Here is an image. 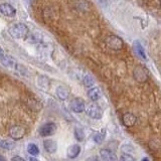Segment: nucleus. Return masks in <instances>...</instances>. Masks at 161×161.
Returning <instances> with one entry per match:
<instances>
[{"label": "nucleus", "mask_w": 161, "mask_h": 161, "mask_svg": "<svg viewBox=\"0 0 161 161\" xmlns=\"http://www.w3.org/2000/svg\"><path fill=\"white\" fill-rule=\"evenodd\" d=\"M15 69L17 70L18 73H20L22 75H27V70H26V69H25L24 67H22L21 64H16V67H15Z\"/></svg>", "instance_id": "obj_25"}, {"label": "nucleus", "mask_w": 161, "mask_h": 161, "mask_svg": "<svg viewBox=\"0 0 161 161\" xmlns=\"http://www.w3.org/2000/svg\"><path fill=\"white\" fill-rule=\"evenodd\" d=\"M136 121H137V118L132 113H125L122 117V122L126 127H132L135 125Z\"/></svg>", "instance_id": "obj_11"}, {"label": "nucleus", "mask_w": 161, "mask_h": 161, "mask_svg": "<svg viewBox=\"0 0 161 161\" xmlns=\"http://www.w3.org/2000/svg\"><path fill=\"white\" fill-rule=\"evenodd\" d=\"M105 136H106V129H102L101 131H99V132L96 133L93 138H94V141L96 143L101 144L104 141Z\"/></svg>", "instance_id": "obj_18"}, {"label": "nucleus", "mask_w": 161, "mask_h": 161, "mask_svg": "<svg viewBox=\"0 0 161 161\" xmlns=\"http://www.w3.org/2000/svg\"><path fill=\"white\" fill-rule=\"evenodd\" d=\"M9 134H10V137L12 139L20 140V139H22V137L25 134V129L24 127H22V126H20V125H15L13 127L10 128Z\"/></svg>", "instance_id": "obj_6"}, {"label": "nucleus", "mask_w": 161, "mask_h": 161, "mask_svg": "<svg viewBox=\"0 0 161 161\" xmlns=\"http://www.w3.org/2000/svg\"><path fill=\"white\" fill-rule=\"evenodd\" d=\"M133 49H134L135 53L137 54L140 58H142V59H146V58H147V57H146V53H145V50H144L143 47L141 45V43L139 42H134V44H133Z\"/></svg>", "instance_id": "obj_15"}, {"label": "nucleus", "mask_w": 161, "mask_h": 161, "mask_svg": "<svg viewBox=\"0 0 161 161\" xmlns=\"http://www.w3.org/2000/svg\"><path fill=\"white\" fill-rule=\"evenodd\" d=\"M100 156L103 160L107 161H116L117 160V156L115 155L113 151L109 150L108 148H104L100 150Z\"/></svg>", "instance_id": "obj_10"}, {"label": "nucleus", "mask_w": 161, "mask_h": 161, "mask_svg": "<svg viewBox=\"0 0 161 161\" xmlns=\"http://www.w3.org/2000/svg\"><path fill=\"white\" fill-rule=\"evenodd\" d=\"M27 152L30 154V155H32V156H36L39 154V150L37 148V146L33 144V143H29L27 145Z\"/></svg>", "instance_id": "obj_21"}, {"label": "nucleus", "mask_w": 161, "mask_h": 161, "mask_svg": "<svg viewBox=\"0 0 161 161\" xmlns=\"http://www.w3.org/2000/svg\"><path fill=\"white\" fill-rule=\"evenodd\" d=\"M86 112H87V115L89 116V117H91L92 119H95V120H99V119L102 118V116H103L102 109H101L97 105L90 106V107L86 110Z\"/></svg>", "instance_id": "obj_5"}, {"label": "nucleus", "mask_w": 161, "mask_h": 161, "mask_svg": "<svg viewBox=\"0 0 161 161\" xmlns=\"http://www.w3.org/2000/svg\"><path fill=\"white\" fill-rule=\"evenodd\" d=\"M0 147L5 150H11L15 147V143L11 140H2L0 142Z\"/></svg>", "instance_id": "obj_19"}, {"label": "nucleus", "mask_w": 161, "mask_h": 161, "mask_svg": "<svg viewBox=\"0 0 161 161\" xmlns=\"http://www.w3.org/2000/svg\"><path fill=\"white\" fill-rule=\"evenodd\" d=\"M43 147L44 150L48 153H55L58 150V143L57 141H54L53 139H47L43 141Z\"/></svg>", "instance_id": "obj_9"}, {"label": "nucleus", "mask_w": 161, "mask_h": 161, "mask_svg": "<svg viewBox=\"0 0 161 161\" xmlns=\"http://www.w3.org/2000/svg\"><path fill=\"white\" fill-rule=\"evenodd\" d=\"M25 39H27L29 42L31 43H36V42H39L40 39H42V36L38 34V33H32V34H27V36L25 37Z\"/></svg>", "instance_id": "obj_20"}, {"label": "nucleus", "mask_w": 161, "mask_h": 161, "mask_svg": "<svg viewBox=\"0 0 161 161\" xmlns=\"http://www.w3.org/2000/svg\"><path fill=\"white\" fill-rule=\"evenodd\" d=\"M101 95H102V94H101V91L97 87H95V88L91 87V89L89 90V92H88L89 98L92 100L93 102H96V101H98L101 98Z\"/></svg>", "instance_id": "obj_16"}, {"label": "nucleus", "mask_w": 161, "mask_h": 161, "mask_svg": "<svg viewBox=\"0 0 161 161\" xmlns=\"http://www.w3.org/2000/svg\"><path fill=\"white\" fill-rule=\"evenodd\" d=\"M8 33L15 39H25L29 33L28 27L23 23H15L8 29Z\"/></svg>", "instance_id": "obj_1"}, {"label": "nucleus", "mask_w": 161, "mask_h": 161, "mask_svg": "<svg viewBox=\"0 0 161 161\" xmlns=\"http://www.w3.org/2000/svg\"><path fill=\"white\" fill-rule=\"evenodd\" d=\"M29 160H31V161H36L37 159H36V158H34V157H29Z\"/></svg>", "instance_id": "obj_29"}, {"label": "nucleus", "mask_w": 161, "mask_h": 161, "mask_svg": "<svg viewBox=\"0 0 161 161\" xmlns=\"http://www.w3.org/2000/svg\"><path fill=\"white\" fill-rule=\"evenodd\" d=\"M106 44L112 49L120 50L123 47L124 43H123L122 38L117 36V35H109V36L106 38Z\"/></svg>", "instance_id": "obj_3"}, {"label": "nucleus", "mask_w": 161, "mask_h": 161, "mask_svg": "<svg viewBox=\"0 0 161 161\" xmlns=\"http://www.w3.org/2000/svg\"><path fill=\"white\" fill-rule=\"evenodd\" d=\"M0 12H1L4 16L7 17H13L16 14V10L15 8L8 3H2L0 4Z\"/></svg>", "instance_id": "obj_8"}, {"label": "nucleus", "mask_w": 161, "mask_h": 161, "mask_svg": "<svg viewBox=\"0 0 161 161\" xmlns=\"http://www.w3.org/2000/svg\"><path fill=\"white\" fill-rule=\"evenodd\" d=\"M3 55H4V52H3V49H2L1 47H0V59L2 58Z\"/></svg>", "instance_id": "obj_28"}, {"label": "nucleus", "mask_w": 161, "mask_h": 161, "mask_svg": "<svg viewBox=\"0 0 161 161\" xmlns=\"http://www.w3.org/2000/svg\"><path fill=\"white\" fill-rule=\"evenodd\" d=\"M57 129L58 127L54 123H47L40 127L39 134L42 135V137H48V136H52L57 132Z\"/></svg>", "instance_id": "obj_4"}, {"label": "nucleus", "mask_w": 161, "mask_h": 161, "mask_svg": "<svg viewBox=\"0 0 161 161\" xmlns=\"http://www.w3.org/2000/svg\"><path fill=\"white\" fill-rule=\"evenodd\" d=\"M85 102L82 99L75 98L70 101V109H72L75 113H82L85 111Z\"/></svg>", "instance_id": "obj_7"}, {"label": "nucleus", "mask_w": 161, "mask_h": 161, "mask_svg": "<svg viewBox=\"0 0 161 161\" xmlns=\"http://www.w3.org/2000/svg\"><path fill=\"white\" fill-rule=\"evenodd\" d=\"M74 134H75V137L78 141H83L85 139V132L82 128H75L74 131Z\"/></svg>", "instance_id": "obj_23"}, {"label": "nucleus", "mask_w": 161, "mask_h": 161, "mask_svg": "<svg viewBox=\"0 0 161 161\" xmlns=\"http://www.w3.org/2000/svg\"><path fill=\"white\" fill-rule=\"evenodd\" d=\"M37 85L39 88H42V90H47L50 86V82L49 79L44 77V75H42V77H38L37 79Z\"/></svg>", "instance_id": "obj_17"}, {"label": "nucleus", "mask_w": 161, "mask_h": 161, "mask_svg": "<svg viewBox=\"0 0 161 161\" xmlns=\"http://www.w3.org/2000/svg\"><path fill=\"white\" fill-rule=\"evenodd\" d=\"M0 160H5V158L3 157V156H1V155H0Z\"/></svg>", "instance_id": "obj_30"}, {"label": "nucleus", "mask_w": 161, "mask_h": 161, "mask_svg": "<svg viewBox=\"0 0 161 161\" xmlns=\"http://www.w3.org/2000/svg\"><path fill=\"white\" fill-rule=\"evenodd\" d=\"M83 83H84L85 87L91 88V87H93V86L95 85V80L92 77H91L90 75H85V77H84Z\"/></svg>", "instance_id": "obj_22"}, {"label": "nucleus", "mask_w": 161, "mask_h": 161, "mask_svg": "<svg viewBox=\"0 0 161 161\" xmlns=\"http://www.w3.org/2000/svg\"><path fill=\"white\" fill-rule=\"evenodd\" d=\"M121 160H124V161H134L135 158L133 156H131L130 154H127V153H124L121 155Z\"/></svg>", "instance_id": "obj_26"}, {"label": "nucleus", "mask_w": 161, "mask_h": 161, "mask_svg": "<svg viewBox=\"0 0 161 161\" xmlns=\"http://www.w3.org/2000/svg\"><path fill=\"white\" fill-rule=\"evenodd\" d=\"M0 62L2 63V64L5 68H8V69H15V67H16V64H17L16 62L14 60V58L9 57V55H3L2 58L0 59Z\"/></svg>", "instance_id": "obj_14"}, {"label": "nucleus", "mask_w": 161, "mask_h": 161, "mask_svg": "<svg viewBox=\"0 0 161 161\" xmlns=\"http://www.w3.org/2000/svg\"><path fill=\"white\" fill-rule=\"evenodd\" d=\"M133 77L139 83H144L148 80L149 74L147 69H145L143 65H138L133 70Z\"/></svg>", "instance_id": "obj_2"}, {"label": "nucleus", "mask_w": 161, "mask_h": 161, "mask_svg": "<svg viewBox=\"0 0 161 161\" xmlns=\"http://www.w3.org/2000/svg\"><path fill=\"white\" fill-rule=\"evenodd\" d=\"M12 161H15V160H19V161H24V158L22 157H19V156H14V157L11 158Z\"/></svg>", "instance_id": "obj_27"}, {"label": "nucleus", "mask_w": 161, "mask_h": 161, "mask_svg": "<svg viewBox=\"0 0 161 161\" xmlns=\"http://www.w3.org/2000/svg\"><path fill=\"white\" fill-rule=\"evenodd\" d=\"M121 149H122V151L124 153H127V154H130L134 152V148L132 147V145H128V144H125L123 145L122 147H121Z\"/></svg>", "instance_id": "obj_24"}, {"label": "nucleus", "mask_w": 161, "mask_h": 161, "mask_svg": "<svg viewBox=\"0 0 161 161\" xmlns=\"http://www.w3.org/2000/svg\"><path fill=\"white\" fill-rule=\"evenodd\" d=\"M80 152V146L78 144H73L70 145L67 150V155L69 158H75L78 157L79 154Z\"/></svg>", "instance_id": "obj_12"}, {"label": "nucleus", "mask_w": 161, "mask_h": 161, "mask_svg": "<svg viewBox=\"0 0 161 161\" xmlns=\"http://www.w3.org/2000/svg\"><path fill=\"white\" fill-rule=\"evenodd\" d=\"M55 93H57V96L58 97L59 100H67L69 96V91L67 87H64V86H58L55 90Z\"/></svg>", "instance_id": "obj_13"}]
</instances>
